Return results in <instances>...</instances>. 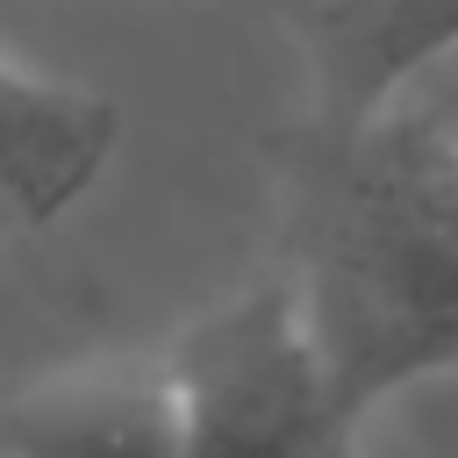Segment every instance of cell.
Here are the masks:
<instances>
[{
    "label": "cell",
    "instance_id": "5b68a950",
    "mask_svg": "<svg viewBox=\"0 0 458 458\" xmlns=\"http://www.w3.org/2000/svg\"><path fill=\"white\" fill-rule=\"evenodd\" d=\"M122 143V107L79 79L29 72L0 50V222L50 229L72 215Z\"/></svg>",
    "mask_w": 458,
    "mask_h": 458
},
{
    "label": "cell",
    "instance_id": "ba28073f",
    "mask_svg": "<svg viewBox=\"0 0 458 458\" xmlns=\"http://www.w3.org/2000/svg\"><path fill=\"white\" fill-rule=\"evenodd\" d=\"M444 143H451V150H458V136H444Z\"/></svg>",
    "mask_w": 458,
    "mask_h": 458
},
{
    "label": "cell",
    "instance_id": "6da1fadb",
    "mask_svg": "<svg viewBox=\"0 0 458 458\" xmlns=\"http://www.w3.org/2000/svg\"><path fill=\"white\" fill-rule=\"evenodd\" d=\"M279 286L344 422L458 372V150L415 114L265 143Z\"/></svg>",
    "mask_w": 458,
    "mask_h": 458
},
{
    "label": "cell",
    "instance_id": "277c9868",
    "mask_svg": "<svg viewBox=\"0 0 458 458\" xmlns=\"http://www.w3.org/2000/svg\"><path fill=\"white\" fill-rule=\"evenodd\" d=\"M301 64L308 122H379L458 64V0H308Z\"/></svg>",
    "mask_w": 458,
    "mask_h": 458
},
{
    "label": "cell",
    "instance_id": "52a82bcc",
    "mask_svg": "<svg viewBox=\"0 0 458 458\" xmlns=\"http://www.w3.org/2000/svg\"><path fill=\"white\" fill-rule=\"evenodd\" d=\"M7 236H14V229H7V222H0V243H7Z\"/></svg>",
    "mask_w": 458,
    "mask_h": 458
},
{
    "label": "cell",
    "instance_id": "8992f818",
    "mask_svg": "<svg viewBox=\"0 0 458 458\" xmlns=\"http://www.w3.org/2000/svg\"><path fill=\"white\" fill-rule=\"evenodd\" d=\"M394 114H415L422 129H437V136H458V64H444L415 100H401Z\"/></svg>",
    "mask_w": 458,
    "mask_h": 458
},
{
    "label": "cell",
    "instance_id": "7a4b0ae2",
    "mask_svg": "<svg viewBox=\"0 0 458 458\" xmlns=\"http://www.w3.org/2000/svg\"><path fill=\"white\" fill-rule=\"evenodd\" d=\"M165 358L186 401V458H365L272 272L193 315Z\"/></svg>",
    "mask_w": 458,
    "mask_h": 458
},
{
    "label": "cell",
    "instance_id": "3957f363",
    "mask_svg": "<svg viewBox=\"0 0 458 458\" xmlns=\"http://www.w3.org/2000/svg\"><path fill=\"white\" fill-rule=\"evenodd\" d=\"M0 458H186L172 358L100 351L29 372L0 394Z\"/></svg>",
    "mask_w": 458,
    "mask_h": 458
}]
</instances>
